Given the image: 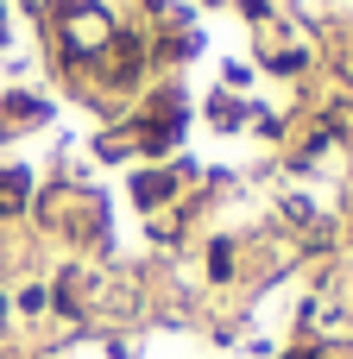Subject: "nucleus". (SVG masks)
<instances>
[{
	"mask_svg": "<svg viewBox=\"0 0 353 359\" xmlns=\"http://www.w3.org/2000/svg\"><path fill=\"white\" fill-rule=\"evenodd\" d=\"M69 19H76V25H69V38H76V50H82L88 38H107V13H95V6H76Z\"/></svg>",
	"mask_w": 353,
	"mask_h": 359,
	"instance_id": "nucleus-1",
	"label": "nucleus"
},
{
	"mask_svg": "<svg viewBox=\"0 0 353 359\" xmlns=\"http://www.w3.org/2000/svg\"><path fill=\"white\" fill-rule=\"evenodd\" d=\"M158 196H171V177H139V202H158Z\"/></svg>",
	"mask_w": 353,
	"mask_h": 359,
	"instance_id": "nucleus-2",
	"label": "nucleus"
}]
</instances>
